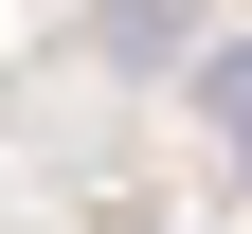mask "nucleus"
I'll return each mask as SVG.
<instances>
[{"label": "nucleus", "instance_id": "obj_1", "mask_svg": "<svg viewBox=\"0 0 252 234\" xmlns=\"http://www.w3.org/2000/svg\"><path fill=\"white\" fill-rule=\"evenodd\" d=\"M198 108H216V126H234V162H252V36H234V54H216V72H198Z\"/></svg>", "mask_w": 252, "mask_h": 234}]
</instances>
